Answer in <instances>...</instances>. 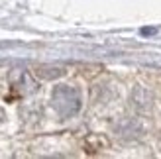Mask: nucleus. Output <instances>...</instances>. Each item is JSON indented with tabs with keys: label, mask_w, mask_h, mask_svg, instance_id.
Wrapping results in <instances>:
<instances>
[{
	"label": "nucleus",
	"mask_w": 161,
	"mask_h": 159,
	"mask_svg": "<svg viewBox=\"0 0 161 159\" xmlns=\"http://www.w3.org/2000/svg\"><path fill=\"white\" fill-rule=\"evenodd\" d=\"M51 100H53V108L57 110V114L61 118L75 116L80 108V96L73 86H65V85L57 86V89L53 90Z\"/></svg>",
	"instance_id": "f257e3e1"
}]
</instances>
